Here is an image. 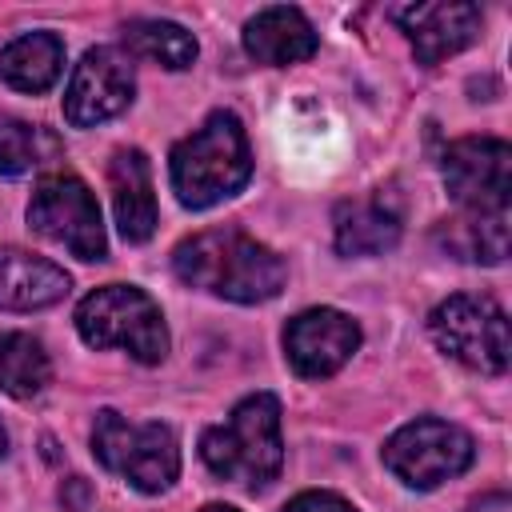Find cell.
I'll list each match as a JSON object with an SVG mask.
<instances>
[{
  "label": "cell",
  "mask_w": 512,
  "mask_h": 512,
  "mask_svg": "<svg viewBox=\"0 0 512 512\" xmlns=\"http://www.w3.org/2000/svg\"><path fill=\"white\" fill-rule=\"evenodd\" d=\"M68 296V272L44 256L0 244V308L4 312H36L52 308Z\"/></svg>",
  "instance_id": "15"
},
{
  "label": "cell",
  "mask_w": 512,
  "mask_h": 512,
  "mask_svg": "<svg viewBox=\"0 0 512 512\" xmlns=\"http://www.w3.org/2000/svg\"><path fill=\"white\" fill-rule=\"evenodd\" d=\"M108 188L120 236L128 244H144L156 232V196H152V168L140 148H120L108 160Z\"/></svg>",
  "instance_id": "14"
},
{
  "label": "cell",
  "mask_w": 512,
  "mask_h": 512,
  "mask_svg": "<svg viewBox=\"0 0 512 512\" xmlns=\"http://www.w3.org/2000/svg\"><path fill=\"white\" fill-rule=\"evenodd\" d=\"M284 512H356V508L336 492H300L296 500L284 504Z\"/></svg>",
  "instance_id": "22"
},
{
  "label": "cell",
  "mask_w": 512,
  "mask_h": 512,
  "mask_svg": "<svg viewBox=\"0 0 512 512\" xmlns=\"http://www.w3.org/2000/svg\"><path fill=\"white\" fill-rule=\"evenodd\" d=\"M356 348H360V328L352 316H344L336 308H308V312L292 316L284 328L288 364L304 380H324V376L340 372Z\"/></svg>",
  "instance_id": "11"
},
{
  "label": "cell",
  "mask_w": 512,
  "mask_h": 512,
  "mask_svg": "<svg viewBox=\"0 0 512 512\" xmlns=\"http://www.w3.org/2000/svg\"><path fill=\"white\" fill-rule=\"evenodd\" d=\"M64 72V44L56 32H28L0 48V80L16 92L40 96Z\"/></svg>",
  "instance_id": "16"
},
{
  "label": "cell",
  "mask_w": 512,
  "mask_h": 512,
  "mask_svg": "<svg viewBox=\"0 0 512 512\" xmlns=\"http://www.w3.org/2000/svg\"><path fill=\"white\" fill-rule=\"evenodd\" d=\"M8 452V436H4V428H0V456Z\"/></svg>",
  "instance_id": "25"
},
{
  "label": "cell",
  "mask_w": 512,
  "mask_h": 512,
  "mask_svg": "<svg viewBox=\"0 0 512 512\" xmlns=\"http://www.w3.org/2000/svg\"><path fill=\"white\" fill-rule=\"evenodd\" d=\"M472 512H508V496L504 492H496V496H484Z\"/></svg>",
  "instance_id": "23"
},
{
  "label": "cell",
  "mask_w": 512,
  "mask_h": 512,
  "mask_svg": "<svg viewBox=\"0 0 512 512\" xmlns=\"http://www.w3.org/2000/svg\"><path fill=\"white\" fill-rule=\"evenodd\" d=\"M476 448L460 424L420 416L384 444V464L408 488H436L472 464Z\"/></svg>",
  "instance_id": "8"
},
{
  "label": "cell",
  "mask_w": 512,
  "mask_h": 512,
  "mask_svg": "<svg viewBox=\"0 0 512 512\" xmlns=\"http://www.w3.org/2000/svg\"><path fill=\"white\" fill-rule=\"evenodd\" d=\"M428 332L452 360L484 376H500L512 360L508 316L488 296H448L444 304L432 308Z\"/></svg>",
  "instance_id": "6"
},
{
  "label": "cell",
  "mask_w": 512,
  "mask_h": 512,
  "mask_svg": "<svg viewBox=\"0 0 512 512\" xmlns=\"http://www.w3.org/2000/svg\"><path fill=\"white\" fill-rule=\"evenodd\" d=\"M440 240L460 260L500 264L508 256V212H464L440 228Z\"/></svg>",
  "instance_id": "18"
},
{
  "label": "cell",
  "mask_w": 512,
  "mask_h": 512,
  "mask_svg": "<svg viewBox=\"0 0 512 512\" xmlns=\"http://www.w3.org/2000/svg\"><path fill=\"white\" fill-rule=\"evenodd\" d=\"M52 384V360L44 344L28 332H12L0 340V388L16 400H32Z\"/></svg>",
  "instance_id": "19"
},
{
  "label": "cell",
  "mask_w": 512,
  "mask_h": 512,
  "mask_svg": "<svg viewBox=\"0 0 512 512\" xmlns=\"http://www.w3.org/2000/svg\"><path fill=\"white\" fill-rule=\"evenodd\" d=\"M200 456L212 476L264 488L276 480L284 464V440H280V400L272 392L244 396L232 416L200 436Z\"/></svg>",
  "instance_id": "3"
},
{
  "label": "cell",
  "mask_w": 512,
  "mask_h": 512,
  "mask_svg": "<svg viewBox=\"0 0 512 512\" xmlns=\"http://www.w3.org/2000/svg\"><path fill=\"white\" fill-rule=\"evenodd\" d=\"M96 460L140 492H164L180 476V444L168 424H128L120 412L104 408L92 424Z\"/></svg>",
  "instance_id": "5"
},
{
  "label": "cell",
  "mask_w": 512,
  "mask_h": 512,
  "mask_svg": "<svg viewBox=\"0 0 512 512\" xmlns=\"http://www.w3.org/2000/svg\"><path fill=\"white\" fill-rule=\"evenodd\" d=\"M444 184L464 212H508L512 148L496 136H464L448 144Z\"/></svg>",
  "instance_id": "9"
},
{
  "label": "cell",
  "mask_w": 512,
  "mask_h": 512,
  "mask_svg": "<svg viewBox=\"0 0 512 512\" xmlns=\"http://www.w3.org/2000/svg\"><path fill=\"white\" fill-rule=\"evenodd\" d=\"M28 224L44 240L68 248L76 260H104L108 256L100 204H96L92 188L80 176H68V172L44 176L36 184V192H32Z\"/></svg>",
  "instance_id": "7"
},
{
  "label": "cell",
  "mask_w": 512,
  "mask_h": 512,
  "mask_svg": "<svg viewBox=\"0 0 512 512\" xmlns=\"http://www.w3.org/2000/svg\"><path fill=\"white\" fill-rule=\"evenodd\" d=\"M244 52L268 68L300 64L316 52V28L308 24V16L300 8L272 4V8H260L244 24Z\"/></svg>",
  "instance_id": "13"
},
{
  "label": "cell",
  "mask_w": 512,
  "mask_h": 512,
  "mask_svg": "<svg viewBox=\"0 0 512 512\" xmlns=\"http://www.w3.org/2000/svg\"><path fill=\"white\" fill-rule=\"evenodd\" d=\"M76 328L88 348H128L140 364H160L168 356L160 304L132 284H104L88 292L76 308Z\"/></svg>",
  "instance_id": "4"
},
{
  "label": "cell",
  "mask_w": 512,
  "mask_h": 512,
  "mask_svg": "<svg viewBox=\"0 0 512 512\" xmlns=\"http://www.w3.org/2000/svg\"><path fill=\"white\" fill-rule=\"evenodd\" d=\"M172 192L184 208H212L236 196L252 176L248 136L236 112H212L172 148Z\"/></svg>",
  "instance_id": "2"
},
{
  "label": "cell",
  "mask_w": 512,
  "mask_h": 512,
  "mask_svg": "<svg viewBox=\"0 0 512 512\" xmlns=\"http://www.w3.org/2000/svg\"><path fill=\"white\" fill-rule=\"evenodd\" d=\"M124 44H128V52H136L152 64H164L172 72H180L196 60V36L172 20H128Z\"/></svg>",
  "instance_id": "20"
},
{
  "label": "cell",
  "mask_w": 512,
  "mask_h": 512,
  "mask_svg": "<svg viewBox=\"0 0 512 512\" xmlns=\"http://www.w3.org/2000/svg\"><path fill=\"white\" fill-rule=\"evenodd\" d=\"M172 268L188 288L232 304H260L284 288V260L240 228H204L180 240Z\"/></svg>",
  "instance_id": "1"
},
{
  "label": "cell",
  "mask_w": 512,
  "mask_h": 512,
  "mask_svg": "<svg viewBox=\"0 0 512 512\" xmlns=\"http://www.w3.org/2000/svg\"><path fill=\"white\" fill-rule=\"evenodd\" d=\"M60 152L56 136L40 124L0 116V176H24Z\"/></svg>",
  "instance_id": "21"
},
{
  "label": "cell",
  "mask_w": 512,
  "mask_h": 512,
  "mask_svg": "<svg viewBox=\"0 0 512 512\" xmlns=\"http://www.w3.org/2000/svg\"><path fill=\"white\" fill-rule=\"evenodd\" d=\"M400 240V216L376 196V200H344L336 208V248L344 256H376L396 248Z\"/></svg>",
  "instance_id": "17"
},
{
  "label": "cell",
  "mask_w": 512,
  "mask_h": 512,
  "mask_svg": "<svg viewBox=\"0 0 512 512\" xmlns=\"http://www.w3.org/2000/svg\"><path fill=\"white\" fill-rule=\"evenodd\" d=\"M132 92H136L132 60L108 44L88 48L80 56V64L72 68V80L64 92V120L72 128L104 124L132 104Z\"/></svg>",
  "instance_id": "10"
},
{
  "label": "cell",
  "mask_w": 512,
  "mask_h": 512,
  "mask_svg": "<svg viewBox=\"0 0 512 512\" xmlns=\"http://www.w3.org/2000/svg\"><path fill=\"white\" fill-rule=\"evenodd\" d=\"M392 20L408 32L412 48H416V60L420 64H440L444 56L468 48L476 36H480V8L468 4V0H448V4H408V8H396Z\"/></svg>",
  "instance_id": "12"
},
{
  "label": "cell",
  "mask_w": 512,
  "mask_h": 512,
  "mask_svg": "<svg viewBox=\"0 0 512 512\" xmlns=\"http://www.w3.org/2000/svg\"><path fill=\"white\" fill-rule=\"evenodd\" d=\"M200 512H240V508H232V504H204Z\"/></svg>",
  "instance_id": "24"
}]
</instances>
